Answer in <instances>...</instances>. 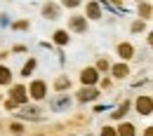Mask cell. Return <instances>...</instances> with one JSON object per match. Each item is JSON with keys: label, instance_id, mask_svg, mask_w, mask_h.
Here are the masks:
<instances>
[{"label": "cell", "instance_id": "1", "mask_svg": "<svg viewBox=\"0 0 153 136\" xmlns=\"http://www.w3.org/2000/svg\"><path fill=\"white\" fill-rule=\"evenodd\" d=\"M26 94H31V99L40 101V99H45V94H47V85L42 80H36V82H31V87H28Z\"/></svg>", "mask_w": 153, "mask_h": 136}, {"label": "cell", "instance_id": "2", "mask_svg": "<svg viewBox=\"0 0 153 136\" xmlns=\"http://www.w3.org/2000/svg\"><path fill=\"white\" fill-rule=\"evenodd\" d=\"M42 17H45L47 21L61 19V7H59L57 2H47V5H42Z\"/></svg>", "mask_w": 153, "mask_h": 136}, {"label": "cell", "instance_id": "3", "mask_svg": "<svg viewBox=\"0 0 153 136\" xmlns=\"http://www.w3.org/2000/svg\"><path fill=\"white\" fill-rule=\"evenodd\" d=\"M137 113L139 115H151V96L141 94V96L137 99Z\"/></svg>", "mask_w": 153, "mask_h": 136}, {"label": "cell", "instance_id": "4", "mask_svg": "<svg viewBox=\"0 0 153 136\" xmlns=\"http://www.w3.org/2000/svg\"><path fill=\"white\" fill-rule=\"evenodd\" d=\"M68 26H71V31H76V33H85V31H87V19L76 14V17L68 19Z\"/></svg>", "mask_w": 153, "mask_h": 136}, {"label": "cell", "instance_id": "5", "mask_svg": "<svg viewBox=\"0 0 153 136\" xmlns=\"http://www.w3.org/2000/svg\"><path fill=\"white\" fill-rule=\"evenodd\" d=\"M97 80H99L97 68H85V71L80 73V82H82V85H94Z\"/></svg>", "mask_w": 153, "mask_h": 136}, {"label": "cell", "instance_id": "6", "mask_svg": "<svg viewBox=\"0 0 153 136\" xmlns=\"http://www.w3.org/2000/svg\"><path fill=\"white\" fill-rule=\"evenodd\" d=\"M50 106H52V110H66V108L71 106V99L66 96V94H59L57 99H52Z\"/></svg>", "mask_w": 153, "mask_h": 136}, {"label": "cell", "instance_id": "7", "mask_svg": "<svg viewBox=\"0 0 153 136\" xmlns=\"http://www.w3.org/2000/svg\"><path fill=\"white\" fill-rule=\"evenodd\" d=\"M97 96H99V92H97L94 87H82V89L78 92V101H82V103H85V101H94Z\"/></svg>", "mask_w": 153, "mask_h": 136}, {"label": "cell", "instance_id": "8", "mask_svg": "<svg viewBox=\"0 0 153 136\" xmlns=\"http://www.w3.org/2000/svg\"><path fill=\"white\" fill-rule=\"evenodd\" d=\"M85 12H87V19H101V5L99 2H87L85 5Z\"/></svg>", "mask_w": 153, "mask_h": 136}, {"label": "cell", "instance_id": "9", "mask_svg": "<svg viewBox=\"0 0 153 136\" xmlns=\"http://www.w3.org/2000/svg\"><path fill=\"white\" fill-rule=\"evenodd\" d=\"M10 101H12L14 106H17V103H26V101H28L26 89H24V87H14V89H12V99H10Z\"/></svg>", "mask_w": 153, "mask_h": 136}, {"label": "cell", "instance_id": "10", "mask_svg": "<svg viewBox=\"0 0 153 136\" xmlns=\"http://www.w3.org/2000/svg\"><path fill=\"white\" fill-rule=\"evenodd\" d=\"M115 134L118 136H137V129H134V124H130V122H123L115 129Z\"/></svg>", "mask_w": 153, "mask_h": 136}, {"label": "cell", "instance_id": "11", "mask_svg": "<svg viewBox=\"0 0 153 136\" xmlns=\"http://www.w3.org/2000/svg\"><path fill=\"white\" fill-rule=\"evenodd\" d=\"M118 54L123 59H132V54H134V47L130 45V42H123V45H118Z\"/></svg>", "mask_w": 153, "mask_h": 136}, {"label": "cell", "instance_id": "12", "mask_svg": "<svg viewBox=\"0 0 153 136\" xmlns=\"http://www.w3.org/2000/svg\"><path fill=\"white\" fill-rule=\"evenodd\" d=\"M113 75L118 80H123V78H127V75H130V68H127L125 63H118V66H113Z\"/></svg>", "mask_w": 153, "mask_h": 136}, {"label": "cell", "instance_id": "13", "mask_svg": "<svg viewBox=\"0 0 153 136\" xmlns=\"http://www.w3.org/2000/svg\"><path fill=\"white\" fill-rule=\"evenodd\" d=\"M54 42L57 45H68V33L66 31H57L54 33Z\"/></svg>", "mask_w": 153, "mask_h": 136}, {"label": "cell", "instance_id": "14", "mask_svg": "<svg viewBox=\"0 0 153 136\" xmlns=\"http://www.w3.org/2000/svg\"><path fill=\"white\" fill-rule=\"evenodd\" d=\"M10 80H12V73H10V68L0 66V85H7Z\"/></svg>", "mask_w": 153, "mask_h": 136}, {"label": "cell", "instance_id": "15", "mask_svg": "<svg viewBox=\"0 0 153 136\" xmlns=\"http://www.w3.org/2000/svg\"><path fill=\"white\" fill-rule=\"evenodd\" d=\"M33 68H36V59H28V63H26V66H24V71H21V75H24V78H28V75L33 73Z\"/></svg>", "mask_w": 153, "mask_h": 136}, {"label": "cell", "instance_id": "16", "mask_svg": "<svg viewBox=\"0 0 153 136\" xmlns=\"http://www.w3.org/2000/svg\"><path fill=\"white\" fill-rule=\"evenodd\" d=\"M127 108H130V103H127V101H123V106H120V108H118V110L113 113V117H115V120H120V117H125V113H127Z\"/></svg>", "mask_w": 153, "mask_h": 136}, {"label": "cell", "instance_id": "17", "mask_svg": "<svg viewBox=\"0 0 153 136\" xmlns=\"http://www.w3.org/2000/svg\"><path fill=\"white\" fill-rule=\"evenodd\" d=\"M38 113H40V108H36V106H31V108H28V106H26V108H24V110H21V115L24 117H38Z\"/></svg>", "mask_w": 153, "mask_h": 136}, {"label": "cell", "instance_id": "18", "mask_svg": "<svg viewBox=\"0 0 153 136\" xmlns=\"http://www.w3.org/2000/svg\"><path fill=\"white\" fill-rule=\"evenodd\" d=\"M139 14H144V19H149L151 17V5H146V2L139 5Z\"/></svg>", "mask_w": 153, "mask_h": 136}, {"label": "cell", "instance_id": "19", "mask_svg": "<svg viewBox=\"0 0 153 136\" xmlns=\"http://www.w3.org/2000/svg\"><path fill=\"white\" fill-rule=\"evenodd\" d=\"M68 85H71L68 78H59L57 80V89H68Z\"/></svg>", "mask_w": 153, "mask_h": 136}, {"label": "cell", "instance_id": "20", "mask_svg": "<svg viewBox=\"0 0 153 136\" xmlns=\"http://www.w3.org/2000/svg\"><path fill=\"white\" fill-rule=\"evenodd\" d=\"M101 136H118V134H115L113 127H104V129H101Z\"/></svg>", "mask_w": 153, "mask_h": 136}, {"label": "cell", "instance_id": "21", "mask_svg": "<svg viewBox=\"0 0 153 136\" xmlns=\"http://www.w3.org/2000/svg\"><path fill=\"white\" fill-rule=\"evenodd\" d=\"M97 68H99V71H106V68H108V61H106V59H99V61H97Z\"/></svg>", "mask_w": 153, "mask_h": 136}, {"label": "cell", "instance_id": "22", "mask_svg": "<svg viewBox=\"0 0 153 136\" xmlns=\"http://www.w3.org/2000/svg\"><path fill=\"white\" fill-rule=\"evenodd\" d=\"M132 31H134V33L144 31V21H134V24H132Z\"/></svg>", "mask_w": 153, "mask_h": 136}, {"label": "cell", "instance_id": "23", "mask_svg": "<svg viewBox=\"0 0 153 136\" xmlns=\"http://www.w3.org/2000/svg\"><path fill=\"white\" fill-rule=\"evenodd\" d=\"M64 5H66V7H78L80 2H78V0H64Z\"/></svg>", "mask_w": 153, "mask_h": 136}, {"label": "cell", "instance_id": "24", "mask_svg": "<svg viewBox=\"0 0 153 136\" xmlns=\"http://www.w3.org/2000/svg\"><path fill=\"white\" fill-rule=\"evenodd\" d=\"M12 132H14V134H21V132H24V127H21V124H12Z\"/></svg>", "mask_w": 153, "mask_h": 136}, {"label": "cell", "instance_id": "25", "mask_svg": "<svg viewBox=\"0 0 153 136\" xmlns=\"http://www.w3.org/2000/svg\"><path fill=\"white\" fill-rule=\"evenodd\" d=\"M14 28H28V24H26V21H19V24H14Z\"/></svg>", "mask_w": 153, "mask_h": 136}, {"label": "cell", "instance_id": "26", "mask_svg": "<svg viewBox=\"0 0 153 136\" xmlns=\"http://www.w3.org/2000/svg\"><path fill=\"white\" fill-rule=\"evenodd\" d=\"M151 132H153V129H146V134H144V136H151Z\"/></svg>", "mask_w": 153, "mask_h": 136}]
</instances>
